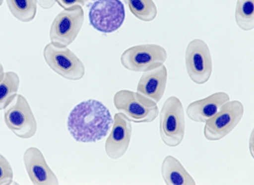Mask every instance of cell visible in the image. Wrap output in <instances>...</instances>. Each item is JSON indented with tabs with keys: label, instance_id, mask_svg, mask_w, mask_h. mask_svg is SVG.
<instances>
[{
	"label": "cell",
	"instance_id": "cell-8",
	"mask_svg": "<svg viewBox=\"0 0 254 185\" xmlns=\"http://www.w3.org/2000/svg\"><path fill=\"white\" fill-rule=\"evenodd\" d=\"M244 112V107L241 101L230 100L205 123L204 137L209 141H217L224 138L239 124Z\"/></svg>",
	"mask_w": 254,
	"mask_h": 185
},
{
	"label": "cell",
	"instance_id": "cell-2",
	"mask_svg": "<svg viewBox=\"0 0 254 185\" xmlns=\"http://www.w3.org/2000/svg\"><path fill=\"white\" fill-rule=\"evenodd\" d=\"M185 117L181 101L176 96L168 98L160 113L159 131L162 140L169 147H176L184 140Z\"/></svg>",
	"mask_w": 254,
	"mask_h": 185
},
{
	"label": "cell",
	"instance_id": "cell-9",
	"mask_svg": "<svg viewBox=\"0 0 254 185\" xmlns=\"http://www.w3.org/2000/svg\"><path fill=\"white\" fill-rule=\"evenodd\" d=\"M187 71L194 83L202 85L213 72V62L208 45L203 40L195 39L188 44L185 55Z\"/></svg>",
	"mask_w": 254,
	"mask_h": 185
},
{
	"label": "cell",
	"instance_id": "cell-3",
	"mask_svg": "<svg viewBox=\"0 0 254 185\" xmlns=\"http://www.w3.org/2000/svg\"><path fill=\"white\" fill-rule=\"evenodd\" d=\"M114 104L120 113L135 123L153 122L159 114L156 102L138 92L128 90L117 92Z\"/></svg>",
	"mask_w": 254,
	"mask_h": 185
},
{
	"label": "cell",
	"instance_id": "cell-1",
	"mask_svg": "<svg viewBox=\"0 0 254 185\" xmlns=\"http://www.w3.org/2000/svg\"><path fill=\"white\" fill-rule=\"evenodd\" d=\"M114 119L102 103L95 99L82 101L71 111L67 119V128L77 142H96L109 133Z\"/></svg>",
	"mask_w": 254,
	"mask_h": 185
},
{
	"label": "cell",
	"instance_id": "cell-11",
	"mask_svg": "<svg viewBox=\"0 0 254 185\" xmlns=\"http://www.w3.org/2000/svg\"><path fill=\"white\" fill-rule=\"evenodd\" d=\"M131 121L121 113L114 116L112 131L106 141L105 152L111 159H120L128 150L131 138Z\"/></svg>",
	"mask_w": 254,
	"mask_h": 185
},
{
	"label": "cell",
	"instance_id": "cell-15",
	"mask_svg": "<svg viewBox=\"0 0 254 185\" xmlns=\"http://www.w3.org/2000/svg\"><path fill=\"white\" fill-rule=\"evenodd\" d=\"M163 179L167 185H195L196 182L187 171L181 162L175 157L168 155L161 166Z\"/></svg>",
	"mask_w": 254,
	"mask_h": 185
},
{
	"label": "cell",
	"instance_id": "cell-25",
	"mask_svg": "<svg viewBox=\"0 0 254 185\" xmlns=\"http://www.w3.org/2000/svg\"><path fill=\"white\" fill-rule=\"evenodd\" d=\"M4 0H0V6H1L3 3Z\"/></svg>",
	"mask_w": 254,
	"mask_h": 185
},
{
	"label": "cell",
	"instance_id": "cell-14",
	"mask_svg": "<svg viewBox=\"0 0 254 185\" xmlns=\"http://www.w3.org/2000/svg\"><path fill=\"white\" fill-rule=\"evenodd\" d=\"M167 77V70L164 65L144 72L138 82L137 92L157 104L165 93Z\"/></svg>",
	"mask_w": 254,
	"mask_h": 185
},
{
	"label": "cell",
	"instance_id": "cell-23",
	"mask_svg": "<svg viewBox=\"0 0 254 185\" xmlns=\"http://www.w3.org/2000/svg\"><path fill=\"white\" fill-rule=\"evenodd\" d=\"M254 131L253 130L249 141V147L250 153L254 158Z\"/></svg>",
	"mask_w": 254,
	"mask_h": 185
},
{
	"label": "cell",
	"instance_id": "cell-21",
	"mask_svg": "<svg viewBox=\"0 0 254 185\" xmlns=\"http://www.w3.org/2000/svg\"><path fill=\"white\" fill-rule=\"evenodd\" d=\"M89 0H57V2L62 8L67 10L76 7H83Z\"/></svg>",
	"mask_w": 254,
	"mask_h": 185
},
{
	"label": "cell",
	"instance_id": "cell-19",
	"mask_svg": "<svg viewBox=\"0 0 254 185\" xmlns=\"http://www.w3.org/2000/svg\"><path fill=\"white\" fill-rule=\"evenodd\" d=\"M235 18L238 26L245 31L254 28V0H238Z\"/></svg>",
	"mask_w": 254,
	"mask_h": 185
},
{
	"label": "cell",
	"instance_id": "cell-16",
	"mask_svg": "<svg viewBox=\"0 0 254 185\" xmlns=\"http://www.w3.org/2000/svg\"><path fill=\"white\" fill-rule=\"evenodd\" d=\"M20 85V79L14 72L5 73L0 81V111L5 110L17 96Z\"/></svg>",
	"mask_w": 254,
	"mask_h": 185
},
{
	"label": "cell",
	"instance_id": "cell-24",
	"mask_svg": "<svg viewBox=\"0 0 254 185\" xmlns=\"http://www.w3.org/2000/svg\"><path fill=\"white\" fill-rule=\"evenodd\" d=\"M5 74L4 67L2 64L0 63V81L2 80Z\"/></svg>",
	"mask_w": 254,
	"mask_h": 185
},
{
	"label": "cell",
	"instance_id": "cell-6",
	"mask_svg": "<svg viewBox=\"0 0 254 185\" xmlns=\"http://www.w3.org/2000/svg\"><path fill=\"white\" fill-rule=\"evenodd\" d=\"M167 59L165 49L155 44H145L132 47L122 55V65L134 72H146L163 65Z\"/></svg>",
	"mask_w": 254,
	"mask_h": 185
},
{
	"label": "cell",
	"instance_id": "cell-20",
	"mask_svg": "<svg viewBox=\"0 0 254 185\" xmlns=\"http://www.w3.org/2000/svg\"><path fill=\"white\" fill-rule=\"evenodd\" d=\"M13 179V172L10 163L0 154V185H10Z\"/></svg>",
	"mask_w": 254,
	"mask_h": 185
},
{
	"label": "cell",
	"instance_id": "cell-18",
	"mask_svg": "<svg viewBox=\"0 0 254 185\" xmlns=\"http://www.w3.org/2000/svg\"><path fill=\"white\" fill-rule=\"evenodd\" d=\"M132 13L142 21H152L157 16L158 11L153 0H123Z\"/></svg>",
	"mask_w": 254,
	"mask_h": 185
},
{
	"label": "cell",
	"instance_id": "cell-7",
	"mask_svg": "<svg viewBox=\"0 0 254 185\" xmlns=\"http://www.w3.org/2000/svg\"><path fill=\"white\" fill-rule=\"evenodd\" d=\"M44 57L49 66L64 78L78 80L85 74V67L82 61L66 47L50 43L44 49Z\"/></svg>",
	"mask_w": 254,
	"mask_h": 185
},
{
	"label": "cell",
	"instance_id": "cell-12",
	"mask_svg": "<svg viewBox=\"0 0 254 185\" xmlns=\"http://www.w3.org/2000/svg\"><path fill=\"white\" fill-rule=\"evenodd\" d=\"M25 167L32 184L35 185H57L59 181L50 169L40 150L30 147L23 157Z\"/></svg>",
	"mask_w": 254,
	"mask_h": 185
},
{
	"label": "cell",
	"instance_id": "cell-17",
	"mask_svg": "<svg viewBox=\"0 0 254 185\" xmlns=\"http://www.w3.org/2000/svg\"><path fill=\"white\" fill-rule=\"evenodd\" d=\"M11 14L19 21L29 23L37 13L36 0H6Z\"/></svg>",
	"mask_w": 254,
	"mask_h": 185
},
{
	"label": "cell",
	"instance_id": "cell-4",
	"mask_svg": "<svg viewBox=\"0 0 254 185\" xmlns=\"http://www.w3.org/2000/svg\"><path fill=\"white\" fill-rule=\"evenodd\" d=\"M126 17L120 0H92L89 11L90 25L104 34L112 33L123 25Z\"/></svg>",
	"mask_w": 254,
	"mask_h": 185
},
{
	"label": "cell",
	"instance_id": "cell-22",
	"mask_svg": "<svg viewBox=\"0 0 254 185\" xmlns=\"http://www.w3.org/2000/svg\"><path fill=\"white\" fill-rule=\"evenodd\" d=\"M39 6L44 9L52 8L57 2V0H36Z\"/></svg>",
	"mask_w": 254,
	"mask_h": 185
},
{
	"label": "cell",
	"instance_id": "cell-10",
	"mask_svg": "<svg viewBox=\"0 0 254 185\" xmlns=\"http://www.w3.org/2000/svg\"><path fill=\"white\" fill-rule=\"evenodd\" d=\"M84 19V11L80 6L61 12L51 25V43L61 47H67L71 45L78 36Z\"/></svg>",
	"mask_w": 254,
	"mask_h": 185
},
{
	"label": "cell",
	"instance_id": "cell-5",
	"mask_svg": "<svg viewBox=\"0 0 254 185\" xmlns=\"http://www.w3.org/2000/svg\"><path fill=\"white\" fill-rule=\"evenodd\" d=\"M4 120L7 128L20 138H31L37 132L36 120L29 102L22 95H17L5 108Z\"/></svg>",
	"mask_w": 254,
	"mask_h": 185
},
{
	"label": "cell",
	"instance_id": "cell-13",
	"mask_svg": "<svg viewBox=\"0 0 254 185\" xmlns=\"http://www.w3.org/2000/svg\"><path fill=\"white\" fill-rule=\"evenodd\" d=\"M230 100L229 95L225 92L214 93L203 99L190 103L187 108L186 113L190 120L205 123Z\"/></svg>",
	"mask_w": 254,
	"mask_h": 185
}]
</instances>
